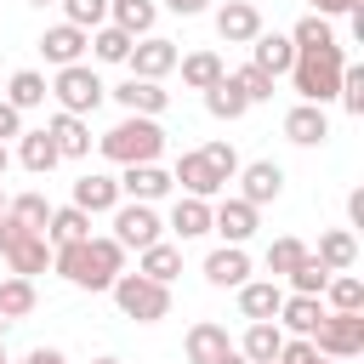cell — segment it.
<instances>
[{"label":"cell","instance_id":"obj_44","mask_svg":"<svg viewBox=\"0 0 364 364\" xmlns=\"http://www.w3.org/2000/svg\"><path fill=\"white\" fill-rule=\"evenodd\" d=\"M336 97H341V108H347V114H364V68H358V63H347V68H341Z\"/></svg>","mask_w":364,"mask_h":364},{"label":"cell","instance_id":"obj_48","mask_svg":"<svg viewBox=\"0 0 364 364\" xmlns=\"http://www.w3.org/2000/svg\"><path fill=\"white\" fill-rule=\"evenodd\" d=\"M353 6H358V0H313V11H318V17H347Z\"/></svg>","mask_w":364,"mask_h":364},{"label":"cell","instance_id":"obj_10","mask_svg":"<svg viewBox=\"0 0 364 364\" xmlns=\"http://www.w3.org/2000/svg\"><path fill=\"white\" fill-rule=\"evenodd\" d=\"M108 97H114V102H119L125 114H154V119H159V114L171 108V91H165L159 80H136V74H131V80H119V85H114Z\"/></svg>","mask_w":364,"mask_h":364},{"label":"cell","instance_id":"obj_23","mask_svg":"<svg viewBox=\"0 0 364 364\" xmlns=\"http://www.w3.org/2000/svg\"><path fill=\"white\" fill-rule=\"evenodd\" d=\"M318 318H324L318 296H284L273 324H279V330H290V336H313V330H318Z\"/></svg>","mask_w":364,"mask_h":364},{"label":"cell","instance_id":"obj_16","mask_svg":"<svg viewBox=\"0 0 364 364\" xmlns=\"http://www.w3.org/2000/svg\"><path fill=\"white\" fill-rule=\"evenodd\" d=\"M284 136H290L296 148H318V142L330 136V114H324L318 102H296V108L284 114Z\"/></svg>","mask_w":364,"mask_h":364},{"label":"cell","instance_id":"obj_5","mask_svg":"<svg viewBox=\"0 0 364 364\" xmlns=\"http://www.w3.org/2000/svg\"><path fill=\"white\" fill-rule=\"evenodd\" d=\"M51 97H57V108H63V114H80V119H85L91 108H102L108 85L97 80V68H91V63H68V68H57Z\"/></svg>","mask_w":364,"mask_h":364},{"label":"cell","instance_id":"obj_18","mask_svg":"<svg viewBox=\"0 0 364 364\" xmlns=\"http://www.w3.org/2000/svg\"><path fill=\"white\" fill-rule=\"evenodd\" d=\"M119 193H125V199L154 205V199H165V193H171V171H159V159H148V165H125Z\"/></svg>","mask_w":364,"mask_h":364},{"label":"cell","instance_id":"obj_50","mask_svg":"<svg viewBox=\"0 0 364 364\" xmlns=\"http://www.w3.org/2000/svg\"><path fill=\"white\" fill-rule=\"evenodd\" d=\"M23 364H68V358H63V353H57V347H34V353H28V358H23Z\"/></svg>","mask_w":364,"mask_h":364},{"label":"cell","instance_id":"obj_17","mask_svg":"<svg viewBox=\"0 0 364 364\" xmlns=\"http://www.w3.org/2000/svg\"><path fill=\"white\" fill-rule=\"evenodd\" d=\"M46 136L57 142V159H85L91 154V125L80 119V114H51V125H46Z\"/></svg>","mask_w":364,"mask_h":364},{"label":"cell","instance_id":"obj_11","mask_svg":"<svg viewBox=\"0 0 364 364\" xmlns=\"http://www.w3.org/2000/svg\"><path fill=\"white\" fill-rule=\"evenodd\" d=\"M119 199H125V193H119V176H108V171H85V176L74 182V205H80L85 216H108Z\"/></svg>","mask_w":364,"mask_h":364},{"label":"cell","instance_id":"obj_39","mask_svg":"<svg viewBox=\"0 0 364 364\" xmlns=\"http://www.w3.org/2000/svg\"><path fill=\"white\" fill-rule=\"evenodd\" d=\"M6 216H11V222H23L28 233H46V222H51V205H46V193H17V199L6 205Z\"/></svg>","mask_w":364,"mask_h":364},{"label":"cell","instance_id":"obj_25","mask_svg":"<svg viewBox=\"0 0 364 364\" xmlns=\"http://www.w3.org/2000/svg\"><path fill=\"white\" fill-rule=\"evenodd\" d=\"M154 17H159V6H154V0H108V23H114V28H125L131 40L154 34Z\"/></svg>","mask_w":364,"mask_h":364},{"label":"cell","instance_id":"obj_33","mask_svg":"<svg viewBox=\"0 0 364 364\" xmlns=\"http://www.w3.org/2000/svg\"><path fill=\"white\" fill-rule=\"evenodd\" d=\"M46 97H51V85H46V74H40V68H17V74H11V85H6V102H11V108H23V114H28V108H40Z\"/></svg>","mask_w":364,"mask_h":364},{"label":"cell","instance_id":"obj_41","mask_svg":"<svg viewBox=\"0 0 364 364\" xmlns=\"http://www.w3.org/2000/svg\"><path fill=\"white\" fill-rule=\"evenodd\" d=\"M284 279H290V290H296V296H324V284H330V267H324V262L307 250V256H301V267H296V273H284Z\"/></svg>","mask_w":364,"mask_h":364},{"label":"cell","instance_id":"obj_52","mask_svg":"<svg viewBox=\"0 0 364 364\" xmlns=\"http://www.w3.org/2000/svg\"><path fill=\"white\" fill-rule=\"evenodd\" d=\"M210 364H250V358H245L239 347H228V353H222V358H210Z\"/></svg>","mask_w":364,"mask_h":364},{"label":"cell","instance_id":"obj_49","mask_svg":"<svg viewBox=\"0 0 364 364\" xmlns=\"http://www.w3.org/2000/svg\"><path fill=\"white\" fill-rule=\"evenodd\" d=\"M347 222H353V228H364V188H353V193H347Z\"/></svg>","mask_w":364,"mask_h":364},{"label":"cell","instance_id":"obj_9","mask_svg":"<svg viewBox=\"0 0 364 364\" xmlns=\"http://www.w3.org/2000/svg\"><path fill=\"white\" fill-rule=\"evenodd\" d=\"M279 193H284V171H279L273 159H250V165H239V199H245V205L262 210V205H273Z\"/></svg>","mask_w":364,"mask_h":364},{"label":"cell","instance_id":"obj_35","mask_svg":"<svg viewBox=\"0 0 364 364\" xmlns=\"http://www.w3.org/2000/svg\"><path fill=\"white\" fill-rule=\"evenodd\" d=\"M34 307H40V296H34V279H23V273L0 279V313H6V318H28Z\"/></svg>","mask_w":364,"mask_h":364},{"label":"cell","instance_id":"obj_6","mask_svg":"<svg viewBox=\"0 0 364 364\" xmlns=\"http://www.w3.org/2000/svg\"><path fill=\"white\" fill-rule=\"evenodd\" d=\"M108 216H114V239H119L125 250H148V245L165 233L159 210H154V205H142V199H119Z\"/></svg>","mask_w":364,"mask_h":364},{"label":"cell","instance_id":"obj_15","mask_svg":"<svg viewBox=\"0 0 364 364\" xmlns=\"http://www.w3.org/2000/svg\"><path fill=\"white\" fill-rule=\"evenodd\" d=\"M245 279H250V256H245V245H222V250L205 256V284H216V290H239Z\"/></svg>","mask_w":364,"mask_h":364},{"label":"cell","instance_id":"obj_20","mask_svg":"<svg viewBox=\"0 0 364 364\" xmlns=\"http://www.w3.org/2000/svg\"><path fill=\"white\" fill-rule=\"evenodd\" d=\"M171 182H182V193H193V199H210V193H222V176L205 165V154H199V148H188V154L176 159Z\"/></svg>","mask_w":364,"mask_h":364},{"label":"cell","instance_id":"obj_54","mask_svg":"<svg viewBox=\"0 0 364 364\" xmlns=\"http://www.w3.org/2000/svg\"><path fill=\"white\" fill-rule=\"evenodd\" d=\"M313 364H341V358H324V353H318V358H313Z\"/></svg>","mask_w":364,"mask_h":364},{"label":"cell","instance_id":"obj_19","mask_svg":"<svg viewBox=\"0 0 364 364\" xmlns=\"http://www.w3.org/2000/svg\"><path fill=\"white\" fill-rule=\"evenodd\" d=\"M210 233H222V245H245V239L256 233V205H245V199H222V205L210 210Z\"/></svg>","mask_w":364,"mask_h":364},{"label":"cell","instance_id":"obj_4","mask_svg":"<svg viewBox=\"0 0 364 364\" xmlns=\"http://www.w3.org/2000/svg\"><path fill=\"white\" fill-rule=\"evenodd\" d=\"M108 296H114L119 313L136 318V324L171 318V284H159V279H148V273H119V279L108 284Z\"/></svg>","mask_w":364,"mask_h":364},{"label":"cell","instance_id":"obj_40","mask_svg":"<svg viewBox=\"0 0 364 364\" xmlns=\"http://www.w3.org/2000/svg\"><path fill=\"white\" fill-rule=\"evenodd\" d=\"M228 80L239 85V97H245L250 108H256V102H273V74H262L256 63H245V68H233Z\"/></svg>","mask_w":364,"mask_h":364},{"label":"cell","instance_id":"obj_24","mask_svg":"<svg viewBox=\"0 0 364 364\" xmlns=\"http://www.w3.org/2000/svg\"><path fill=\"white\" fill-rule=\"evenodd\" d=\"M279 347H284V330H279L273 318H250V330H245L239 353H245L250 364H273V358H279Z\"/></svg>","mask_w":364,"mask_h":364},{"label":"cell","instance_id":"obj_34","mask_svg":"<svg viewBox=\"0 0 364 364\" xmlns=\"http://www.w3.org/2000/svg\"><path fill=\"white\" fill-rule=\"evenodd\" d=\"M17 159H23V171H34V176H46V171L57 165V142L46 136V125H40V131H23V136H17Z\"/></svg>","mask_w":364,"mask_h":364},{"label":"cell","instance_id":"obj_13","mask_svg":"<svg viewBox=\"0 0 364 364\" xmlns=\"http://www.w3.org/2000/svg\"><path fill=\"white\" fill-rule=\"evenodd\" d=\"M216 34H222L228 46H250V40L262 34V11H256L250 0H228V6H216Z\"/></svg>","mask_w":364,"mask_h":364},{"label":"cell","instance_id":"obj_57","mask_svg":"<svg viewBox=\"0 0 364 364\" xmlns=\"http://www.w3.org/2000/svg\"><path fill=\"white\" fill-rule=\"evenodd\" d=\"M0 364H6V341H0Z\"/></svg>","mask_w":364,"mask_h":364},{"label":"cell","instance_id":"obj_2","mask_svg":"<svg viewBox=\"0 0 364 364\" xmlns=\"http://www.w3.org/2000/svg\"><path fill=\"white\" fill-rule=\"evenodd\" d=\"M97 148H102V159H114V165H148V159H159L165 131H159L154 114H125L114 131L97 136Z\"/></svg>","mask_w":364,"mask_h":364},{"label":"cell","instance_id":"obj_59","mask_svg":"<svg viewBox=\"0 0 364 364\" xmlns=\"http://www.w3.org/2000/svg\"><path fill=\"white\" fill-rule=\"evenodd\" d=\"M0 210H6V193H0Z\"/></svg>","mask_w":364,"mask_h":364},{"label":"cell","instance_id":"obj_29","mask_svg":"<svg viewBox=\"0 0 364 364\" xmlns=\"http://www.w3.org/2000/svg\"><path fill=\"white\" fill-rule=\"evenodd\" d=\"M74 239H91V216L80 205H57L46 222V245H74Z\"/></svg>","mask_w":364,"mask_h":364},{"label":"cell","instance_id":"obj_42","mask_svg":"<svg viewBox=\"0 0 364 364\" xmlns=\"http://www.w3.org/2000/svg\"><path fill=\"white\" fill-rule=\"evenodd\" d=\"M301 256H307V245L284 233V239H273V245H267V273H273V279H284V273H296V267H301Z\"/></svg>","mask_w":364,"mask_h":364},{"label":"cell","instance_id":"obj_53","mask_svg":"<svg viewBox=\"0 0 364 364\" xmlns=\"http://www.w3.org/2000/svg\"><path fill=\"white\" fill-rule=\"evenodd\" d=\"M6 165H11V154H6V142H0V176H6Z\"/></svg>","mask_w":364,"mask_h":364},{"label":"cell","instance_id":"obj_46","mask_svg":"<svg viewBox=\"0 0 364 364\" xmlns=\"http://www.w3.org/2000/svg\"><path fill=\"white\" fill-rule=\"evenodd\" d=\"M313 358H318L313 336H296V341H284V347H279V364H313Z\"/></svg>","mask_w":364,"mask_h":364},{"label":"cell","instance_id":"obj_8","mask_svg":"<svg viewBox=\"0 0 364 364\" xmlns=\"http://www.w3.org/2000/svg\"><path fill=\"white\" fill-rule=\"evenodd\" d=\"M176 57H182V51H176L165 34H142V40L131 46V57H125V63H131V74H136V80H165V74L176 68Z\"/></svg>","mask_w":364,"mask_h":364},{"label":"cell","instance_id":"obj_43","mask_svg":"<svg viewBox=\"0 0 364 364\" xmlns=\"http://www.w3.org/2000/svg\"><path fill=\"white\" fill-rule=\"evenodd\" d=\"M63 23H74V28H97V23H108V0H63Z\"/></svg>","mask_w":364,"mask_h":364},{"label":"cell","instance_id":"obj_30","mask_svg":"<svg viewBox=\"0 0 364 364\" xmlns=\"http://www.w3.org/2000/svg\"><path fill=\"white\" fill-rule=\"evenodd\" d=\"M136 273H148V279L171 284V279L182 273V250H176V245H165V239H154L148 250H136Z\"/></svg>","mask_w":364,"mask_h":364},{"label":"cell","instance_id":"obj_14","mask_svg":"<svg viewBox=\"0 0 364 364\" xmlns=\"http://www.w3.org/2000/svg\"><path fill=\"white\" fill-rule=\"evenodd\" d=\"M40 51H46V63H51V68H68V63H80V57L91 51V34H85V28H74V23H57V28H46V34H40Z\"/></svg>","mask_w":364,"mask_h":364},{"label":"cell","instance_id":"obj_37","mask_svg":"<svg viewBox=\"0 0 364 364\" xmlns=\"http://www.w3.org/2000/svg\"><path fill=\"white\" fill-rule=\"evenodd\" d=\"M131 46H136V40H131L125 28H114V23H97V28H91V57H97V63H125Z\"/></svg>","mask_w":364,"mask_h":364},{"label":"cell","instance_id":"obj_22","mask_svg":"<svg viewBox=\"0 0 364 364\" xmlns=\"http://www.w3.org/2000/svg\"><path fill=\"white\" fill-rule=\"evenodd\" d=\"M279 301H284L279 279H245L239 284V313L245 318H279Z\"/></svg>","mask_w":364,"mask_h":364},{"label":"cell","instance_id":"obj_45","mask_svg":"<svg viewBox=\"0 0 364 364\" xmlns=\"http://www.w3.org/2000/svg\"><path fill=\"white\" fill-rule=\"evenodd\" d=\"M199 154H205V165H210V171L222 176V188H228V182L239 176V154H233V142H205Z\"/></svg>","mask_w":364,"mask_h":364},{"label":"cell","instance_id":"obj_1","mask_svg":"<svg viewBox=\"0 0 364 364\" xmlns=\"http://www.w3.org/2000/svg\"><path fill=\"white\" fill-rule=\"evenodd\" d=\"M51 267L80 284V290H108L119 273H125V245L114 233H91V239H74V245H51Z\"/></svg>","mask_w":364,"mask_h":364},{"label":"cell","instance_id":"obj_51","mask_svg":"<svg viewBox=\"0 0 364 364\" xmlns=\"http://www.w3.org/2000/svg\"><path fill=\"white\" fill-rule=\"evenodd\" d=\"M165 6H171V11H176V17H199V11H205V6H210V0H165Z\"/></svg>","mask_w":364,"mask_h":364},{"label":"cell","instance_id":"obj_7","mask_svg":"<svg viewBox=\"0 0 364 364\" xmlns=\"http://www.w3.org/2000/svg\"><path fill=\"white\" fill-rule=\"evenodd\" d=\"M313 347L324 358H358L364 353V313H324L313 330Z\"/></svg>","mask_w":364,"mask_h":364},{"label":"cell","instance_id":"obj_56","mask_svg":"<svg viewBox=\"0 0 364 364\" xmlns=\"http://www.w3.org/2000/svg\"><path fill=\"white\" fill-rule=\"evenodd\" d=\"M91 364H119V358H91Z\"/></svg>","mask_w":364,"mask_h":364},{"label":"cell","instance_id":"obj_55","mask_svg":"<svg viewBox=\"0 0 364 364\" xmlns=\"http://www.w3.org/2000/svg\"><path fill=\"white\" fill-rule=\"evenodd\" d=\"M6 324H11V318H6V313H0V341H6Z\"/></svg>","mask_w":364,"mask_h":364},{"label":"cell","instance_id":"obj_28","mask_svg":"<svg viewBox=\"0 0 364 364\" xmlns=\"http://www.w3.org/2000/svg\"><path fill=\"white\" fill-rule=\"evenodd\" d=\"M176 68H182V85H188V91H210V85L228 74L216 51H188V57H176Z\"/></svg>","mask_w":364,"mask_h":364},{"label":"cell","instance_id":"obj_31","mask_svg":"<svg viewBox=\"0 0 364 364\" xmlns=\"http://www.w3.org/2000/svg\"><path fill=\"white\" fill-rule=\"evenodd\" d=\"M318 301H330V313H364V279L353 267L347 273H330V284H324Z\"/></svg>","mask_w":364,"mask_h":364},{"label":"cell","instance_id":"obj_32","mask_svg":"<svg viewBox=\"0 0 364 364\" xmlns=\"http://www.w3.org/2000/svg\"><path fill=\"white\" fill-rule=\"evenodd\" d=\"M233 341H228V330L222 324H210V318H199L193 330H188V364H210V358H222Z\"/></svg>","mask_w":364,"mask_h":364},{"label":"cell","instance_id":"obj_12","mask_svg":"<svg viewBox=\"0 0 364 364\" xmlns=\"http://www.w3.org/2000/svg\"><path fill=\"white\" fill-rule=\"evenodd\" d=\"M0 256H6V267H11V273L34 279V273H46V262H51V245H46V233H11V239L0 245Z\"/></svg>","mask_w":364,"mask_h":364},{"label":"cell","instance_id":"obj_21","mask_svg":"<svg viewBox=\"0 0 364 364\" xmlns=\"http://www.w3.org/2000/svg\"><path fill=\"white\" fill-rule=\"evenodd\" d=\"M250 63H256L262 74H273V80H279V74H290V63H296L290 34H267V28H262V34L250 40Z\"/></svg>","mask_w":364,"mask_h":364},{"label":"cell","instance_id":"obj_36","mask_svg":"<svg viewBox=\"0 0 364 364\" xmlns=\"http://www.w3.org/2000/svg\"><path fill=\"white\" fill-rule=\"evenodd\" d=\"M290 46L296 51H324V46H341L336 40V28H330V17H318V11H307L296 28H290Z\"/></svg>","mask_w":364,"mask_h":364},{"label":"cell","instance_id":"obj_38","mask_svg":"<svg viewBox=\"0 0 364 364\" xmlns=\"http://www.w3.org/2000/svg\"><path fill=\"white\" fill-rule=\"evenodd\" d=\"M205 108H210V119H245V108H250V102H245V97H239V85L222 74V80L205 91Z\"/></svg>","mask_w":364,"mask_h":364},{"label":"cell","instance_id":"obj_47","mask_svg":"<svg viewBox=\"0 0 364 364\" xmlns=\"http://www.w3.org/2000/svg\"><path fill=\"white\" fill-rule=\"evenodd\" d=\"M11 136H23V108H11L0 97V142H11Z\"/></svg>","mask_w":364,"mask_h":364},{"label":"cell","instance_id":"obj_3","mask_svg":"<svg viewBox=\"0 0 364 364\" xmlns=\"http://www.w3.org/2000/svg\"><path fill=\"white\" fill-rule=\"evenodd\" d=\"M341 68H347V51L341 46H324V51H296L290 63V80H296V97L301 102H336V85H341Z\"/></svg>","mask_w":364,"mask_h":364},{"label":"cell","instance_id":"obj_60","mask_svg":"<svg viewBox=\"0 0 364 364\" xmlns=\"http://www.w3.org/2000/svg\"><path fill=\"white\" fill-rule=\"evenodd\" d=\"M273 364H279V358H273Z\"/></svg>","mask_w":364,"mask_h":364},{"label":"cell","instance_id":"obj_27","mask_svg":"<svg viewBox=\"0 0 364 364\" xmlns=\"http://www.w3.org/2000/svg\"><path fill=\"white\" fill-rule=\"evenodd\" d=\"M330 273H347V267H358V239L347 233V228H330V233H318V250H313Z\"/></svg>","mask_w":364,"mask_h":364},{"label":"cell","instance_id":"obj_58","mask_svg":"<svg viewBox=\"0 0 364 364\" xmlns=\"http://www.w3.org/2000/svg\"><path fill=\"white\" fill-rule=\"evenodd\" d=\"M28 6H51V0H28Z\"/></svg>","mask_w":364,"mask_h":364},{"label":"cell","instance_id":"obj_26","mask_svg":"<svg viewBox=\"0 0 364 364\" xmlns=\"http://www.w3.org/2000/svg\"><path fill=\"white\" fill-rule=\"evenodd\" d=\"M171 233H176V239H199V233H210V199L182 193V199L171 205Z\"/></svg>","mask_w":364,"mask_h":364}]
</instances>
